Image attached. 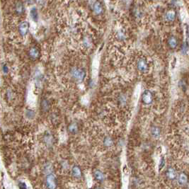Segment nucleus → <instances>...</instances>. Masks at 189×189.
<instances>
[{"mask_svg":"<svg viewBox=\"0 0 189 189\" xmlns=\"http://www.w3.org/2000/svg\"><path fill=\"white\" fill-rule=\"evenodd\" d=\"M16 11L18 14H22L23 11H24V7H23V5L21 2H18L17 3V5H16Z\"/></svg>","mask_w":189,"mask_h":189,"instance_id":"4be33fe9","label":"nucleus"},{"mask_svg":"<svg viewBox=\"0 0 189 189\" xmlns=\"http://www.w3.org/2000/svg\"><path fill=\"white\" fill-rule=\"evenodd\" d=\"M104 144L106 148H110L113 145V140L111 137L107 136L104 139Z\"/></svg>","mask_w":189,"mask_h":189,"instance_id":"f3484780","label":"nucleus"},{"mask_svg":"<svg viewBox=\"0 0 189 189\" xmlns=\"http://www.w3.org/2000/svg\"><path fill=\"white\" fill-rule=\"evenodd\" d=\"M18 187L19 189H28L26 184L24 181H18Z\"/></svg>","mask_w":189,"mask_h":189,"instance_id":"b1692460","label":"nucleus"},{"mask_svg":"<svg viewBox=\"0 0 189 189\" xmlns=\"http://www.w3.org/2000/svg\"><path fill=\"white\" fill-rule=\"evenodd\" d=\"M93 176L94 179L98 182H103L105 179V176L101 170L96 169L93 172Z\"/></svg>","mask_w":189,"mask_h":189,"instance_id":"1a4fd4ad","label":"nucleus"},{"mask_svg":"<svg viewBox=\"0 0 189 189\" xmlns=\"http://www.w3.org/2000/svg\"><path fill=\"white\" fill-rule=\"evenodd\" d=\"M68 131L70 134H76L79 131V125L77 122H72L68 127Z\"/></svg>","mask_w":189,"mask_h":189,"instance_id":"9b49d317","label":"nucleus"},{"mask_svg":"<svg viewBox=\"0 0 189 189\" xmlns=\"http://www.w3.org/2000/svg\"><path fill=\"white\" fill-rule=\"evenodd\" d=\"M70 74L72 75V78L77 81H82L86 76L85 71L82 69L77 68H72Z\"/></svg>","mask_w":189,"mask_h":189,"instance_id":"f03ea898","label":"nucleus"},{"mask_svg":"<svg viewBox=\"0 0 189 189\" xmlns=\"http://www.w3.org/2000/svg\"><path fill=\"white\" fill-rule=\"evenodd\" d=\"M72 176L75 178L79 179L82 177V171H81V168L77 165L73 166L72 168Z\"/></svg>","mask_w":189,"mask_h":189,"instance_id":"0eeeda50","label":"nucleus"},{"mask_svg":"<svg viewBox=\"0 0 189 189\" xmlns=\"http://www.w3.org/2000/svg\"><path fill=\"white\" fill-rule=\"evenodd\" d=\"M176 13L174 11H169L166 14V19L168 22H173L175 19Z\"/></svg>","mask_w":189,"mask_h":189,"instance_id":"dca6fc26","label":"nucleus"},{"mask_svg":"<svg viewBox=\"0 0 189 189\" xmlns=\"http://www.w3.org/2000/svg\"><path fill=\"white\" fill-rule=\"evenodd\" d=\"M165 159L164 157H161L160 159V161H159V171H160L161 170H162V169L164 167H165Z\"/></svg>","mask_w":189,"mask_h":189,"instance_id":"5701e85b","label":"nucleus"},{"mask_svg":"<svg viewBox=\"0 0 189 189\" xmlns=\"http://www.w3.org/2000/svg\"><path fill=\"white\" fill-rule=\"evenodd\" d=\"M142 101L143 104L146 105H150L153 101V95L152 92L149 90H145L142 95Z\"/></svg>","mask_w":189,"mask_h":189,"instance_id":"7ed1b4c3","label":"nucleus"},{"mask_svg":"<svg viewBox=\"0 0 189 189\" xmlns=\"http://www.w3.org/2000/svg\"><path fill=\"white\" fill-rule=\"evenodd\" d=\"M93 10L96 14H101L103 12V8L101 3L98 2H95L93 4Z\"/></svg>","mask_w":189,"mask_h":189,"instance_id":"2eb2a0df","label":"nucleus"},{"mask_svg":"<svg viewBox=\"0 0 189 189\" xmlns=\"http://www.w3.org/2000/svg\"><path fill=\"white\" fill-rule=\"evenodd\" d=\"M50 103L47 99L44 98V99L41 101V111H43V112H44V113L48 112V111L50 110Z\"/></svg>","mask_w":189,"mask_h":189,"instance_id":"ddd939ff","label":"nucleus"},{"mask_svg":"<svg viewBox=\"0 0 189 189\" xmlns=\"http://www.w3.org/2000/svg\"><path fill=\"white\" fill-rule=\"evenodd\" d=\"M43 142L45 144V145L48 147V148L52 146L54 142V138L53 136H52V135L50 132H45V134H44Z\"/></svg>","mask_w":189,"mask_h":189,"instance_id":"423d86ee","label":"nucleus"},{"mask_svg":"<svg viewBox=\"0 0 189 189\" xmlns=\"http://www.w3.org/2000/svg\"><path fill=\"white\" fill-rule=\"evenodd\" d=\"M29 56H30L31 58L33 59V60H36L40 56L39 50L35 48H31L30 50H29Z\"/></svg>","mask_w":189,"mask_h":189,"instance_id":"4468645a","label":"nucleus"},{"mask_svg":"<svg viewBox=\"0 0 189 189\" xmlns=\"http://www.w3.org/2000/svg\"><path fill=\"white\" fill-rule=\"evenodd\" d=\"M4 72H5V73H7L8 72V69H7V67L5 65V67H4Z\"/></svg>","mask_w":189,"mask_h":189,"instance_id":"a878e982","label":"nucleus"},{"mask_svg":"<svg viewBox=\"0 0 189 189\" xmlns=\"http://www.w3.org/2000/svg\"><path fill=\"white\" fill-rule=\"evenodd\" d=\"M52 169H53V168H52V165L50 163L46 164L45 167H44V171L46 174L52 173Z\"/></svg>","mask_w":189,"mask_h":189,"instance_id":"412c9836","label":"nucleus"},{"mask_svg":"<svg viewBox=\"0 0 189 189\" xmlns=\"http://www.w3.org/2000/svg\"><path fill=\"white\" fill-rule=\"evenodd\" d=\"M165 175H166V177H167L169 180L174 181L177 178L178 174H177V171H176V170L174 169V167H170L167 168V171H166Z\"/></svg>","mask_w":189,"mask_h":189,"instance_id":"20e7f679","label":"nucleus"},{"mask_svg":"<svg viewBox=\"0 0 189 189\" xmlns=\"http://www.w3.org/2000/svg\"><path fill=\"white\" fill-rule=\"evenodd\" d=\"M151 135L154 138H159L161 135V129L157 126H152L150 130Z\"/></svg>","mask_w":189,"mask_h":189,"instance_id":"f8f14e48","label":"nucleus"},{"mask_svg":"<svg viewBox=\"0 0 189 189\" xmlns=\"http://www.w3.org/2000/svg\"><path fill=\"white\" fill-rule=\"evenodd\" d=\"M168 44H169V47L171 48H175L177 45V40L176 38L171 37L168 41Z\"/></svg>","mask_w":189,"mask_h":189,"instance_id":"6ab92c4d","label":"nucleus"},{"mask_svg":"<svg viewBox=\"0 0 189 189\" xmlns=\"http://www.w3.org/2000/svg\"><path fill=\"white\" fill-rule=\"evenodd\" d=\"M25 115H26V117L29 120H32L35 118V111L31 110V109H28V110H26Z\"/></svg>","mask_w":189,"mask_h":189,"instance_id":"aec40b11","label":"nucleus"},{"mask_svg":"<svg viewBox=\"0 0 189 189\" xmlns=\"http://www.w3.org/2000/svg\"><path fill=\"white\" fill-rule=\"evenodd\" d=\"M176 179H177L178 184L181 186H186L188 183V176L185 172H181L178 174Z\"/></svg>","mask_w":189,"mask_h":189,"instance_id":"39448f33","label":"nucleus"},{"mask_svg":"<svg viewBox=\"0 0 189 189\" xmlns=\"http://www.w3.org/2000/svg\"><path fill=\"white\" fill-rule=\"evenodd\" d=\"M45 186L48 189H57V188H58L57 178L53 173L46 175Z\"/></svg>","mask_w":189,"mask_h":189,"instance_id":"f257e3e1","label":"nucleus"},{"mask_svg":"<svg viewBox=\"0 0 189 189\" xmlns=\"http://www.w3.org/2000/svg\"><path fill=\"white\" fill-rule=\"evenodd\" d=\"M29 28V24L27 22H23L19 24L18 26V30L22 35H25L27 34Z\"/></svg>","mask_w":189,"mask_h":189,"instance_id":"9d476101","label":"nucleus"},{"mask_svg":"<svg viewBox=\"0 0 189 189\" xmlns=\"http://www.w3.org/2000/svg\"><path fill=\"white\" fill-rule=\"evenodd\" d=\"M30 16L31 18H32L34 22H37L38 19V14L36 8H33V9L31 10Z\"/></svg>","mask_w":189,"mask_h":189,"instance_id":"a211bd4d","label":"nucleus"},{"mask_svg":"<svg viewBox=\"0 0 189 189\" xmlns=\"http://www.w3.org/2000/svg\"><path fill=\"white\" fill-rule=\"evenodd\" d=\"M94 189H104V188H101V187H98V186H97V187H95V188H94Z\"/></svg>","mask_w":189,"mask_h":189,"instance_id":"bb28decb","label":"nucleus"},{"mask_svg":"<svg viewBox=\"0 0 189 189\" xmlns=\"http://www.w3.org/2000/svg\"><path fill=\"white\" fill-rule=\"evenodd\" d=\"M138 68L141 72H147L148 71V65L144 59H140L138 61Z\"/></svg>","mask_w":189,"mask_h":189,"instance_id":"6e6552de","label":"nucleus"},{"mask_svg":"<svg viewBox=\"0 0 189 189\" xmlns=\"http://www.w3.org/2000/svg\"><path fill=\"white\" fill-rule=\"evenodd\" d=\"M187 43H188V45L189 46V28L187 29Z\"/></svg>","mask_w":189,"mask_h":189,"instance_id":"393cba45","label":"nucleus"}]
</instances>
